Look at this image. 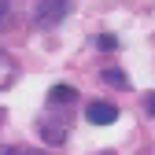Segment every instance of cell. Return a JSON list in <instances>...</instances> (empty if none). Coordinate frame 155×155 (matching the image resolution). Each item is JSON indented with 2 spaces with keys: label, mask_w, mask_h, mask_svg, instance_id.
<instances>
[{
  "label": "cell",
  "mask_w": 155,
  "mask_h": 155,
  "mask_svg": "<svg viewBox=\"0 0 155 155\" xmlns=\"http://www.w3.org/2000/svg\"><path fill=\"white\" fill-rule=\"evenodd\" d=\"M104 155H114V151H104Z\"/></svg>",
  "instance_id": "cell-10"
},
{
  "label": "cell",
  "mask_w": 155,
  "mask_h": 155,
  "mask_svg": "<svg viewBox=\"0 0 155 155\" xmlns=\"http://www.w3.org/2000/svg\"><path fill=\"white\" fill-rule=\"evenodd\" d=\"M104 81L114 85V89H129V78H126L118 67H104Z\"/></svg>",
  "instance_id": "cell-4"
},
{
  "label": "cell",
  "mask_w": 155,
  "mask_h": 155,
  "mask_svg": "<svg viewBox=\"0 0 155 155\" xmlns=\"http://www.w3.org/2000/svg\"><path fill=\"white\" fill-rule=\"evenodd\" d=\"M67 15H70V0H37V8H33V22L45 26V30H52L55 22H63Z\"/></svg>",
  "instance_id": "cell-1"
},
{
  "label": "cell",
  "mask_w": 155,
  "mask_h": 155,
  "mask_svg": "<svg viewBox=\"0 0 155 155\" xmlns=\"http://www.w3.org/2000/svg\"><path fill=\"white\" fill-rule=\"evenodd\" d=\"M74 96H78V92H74L70 85H55V89L48 92V100H52V104H70Z\"/></svg>",
  "instance_id": "cell-5"
},
{
  "label": "cell",
  "mask_w": 155,
  "mask_h": 155,
  "mask_svg": "<svg viewBox=\"0 0 155 155\" xmlns=\"http://www.w3.org/2000/svg\"><path fill=\"white\" fill-rule=\"evenodd\" d=\"M0 155H45L37 148H15V144H0Z\"/></svg>",
  "instance_id": "cell-6"
},
{
  "label": "cell",
  "mask_w": 155,
  "mask_h": 155,
  "mask_svg": "<svg viewBox=\"0 0 155 155\" xmlns=\"http://www.w3.org/2000/svg\"><path fill=\"white\" fill-rule=\"evenodd\" d=\"M15 74H18V67H15V59L8 52H0V89H8L11 81H15Z\"/></svg>",
  "instance_id": "cell-3"
},
{
  "label": "cell",
  "mask_w": 155,
  "mask_h": 155,
  "mask_svg": "<svg viewBox=\"0 0 155 155\" xmlns=\"http://www.w3.org/2000/svg\"><path fill=\"white\" fill-rule=\"evenodd\" d=\"M85 118H89L92 126H114V118H118V107H114V104H104V100H96V104L85 107Z\"/></svg>",
  "instance_id": "cell-2"
},
{
  "label": "cell",
  "mask_w": 155,
  "mask_h": 155,
  "mask_svg": "<svg viewBox=\"0 0 155 155\" xmlns=\"http://www.w3.org/2000/svg\"><path fill=\"white\" fill-rule=\"evenodd\" d=\"M8 15H11V4H8V0H0V26H8Z\"/></svg>",
  "instance_id": "cell-8"
},
{
  "label": "cell",
  "mask_w": 155,
  "mask_h": 155,
  "mask_svg": "<svg viewBox=\"0 0 155 155\" xmlns=\"http://www.w3.org/2000/svg\"><path fill=\"white\" fill-rule=\"evenodd\" d=\"M96 45H100L104 52H111V48H118V37H114V33H100V41H96Z\"/></svg>",
  "instance_id": "cell-7"
},
{
  "label": "cell",
  "mask_w": 155,
  "mask_h": 155,
  "mask_svg": "<svg viewBox=\"0 0 155 155\" xmlns=\"http://www.w3.org/2000/svg\"><path fill=\"white\" fill-rule=\"evenodd\" d=\"M148 111L155 114V92H148Z\"/></svg>",
  "instance_id": "cell-9"
}]
</instances>
